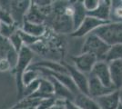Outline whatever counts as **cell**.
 Here are the masks:
<instances>
[{
	"mask_svg": "<svg viewBox=\"0 0 122 109\" xmlns=\"http://www.w3.org/2000/svg\"><path fill=\"white\" fill-rule=\"evenodd\" d=\"M34 58V51L30 47H24L18 54V60L17 64L14 68L15 77V84H16V91H17V97L22 99L23 92H24V85L22 83V77L24 73L30 66L31 62Z\"/></svg>",
	"mask_w": 122,
	"mask_h": 109,
	"instance_id": "6da1fadb",
	"label": "cell"
},
{
	"mask_svg": "<svg viewBox=\"0 0 122 109\" xmlns=\"http://www.w3.org/2000/svg\"><path fill=\"white\" fill-rule=\"evenodd\" d=\"M109 48L110 46L105 43L99 36L91 33L85 37L81 47V53L91 54L97 57L98 61H105Z\"/></svg>",
	"mask_w": 122,
	"mask_h": 109,
	"instance_id": "7a4b0ae2",
	"label": "cell"
},
{
	"mask_svg": "<svg viewBox=\"0 0 122 109\" xmlns=\"http://www.w3.org/2000/svg\"><path fill=\"white\" fill-rule=\"evenodd\" d=\"M108 46L122 44V22H107L93 32Z\"/></svg>",
	"mask_w": 122,
	"mask_h": 109,
	"instance_id": "3957f363",
	"label": "cell"
},
{
	"mask_svg": "<svg viewBox=\"0 0 122 109\" xmlns=\"http://www.w3.org/2000/svg\"><path fill=\"white\" fill-rule=\"evenodd\" d=\"M71 59L74 63V66L86 75H89L92 72L95 65L98 61L95 56L87 53H80L78 56L72 57Z\"/></svg>",
	"mask_w": 122,
	"mask_h": 109,
	"instance_id": "277c9868",
	"label": "cell"
},
{
	"mask_svg": "<svg viewBox=\"0 0 122 109\" xmlns=\"http://www.w3.org/2000/svg\"><path fill=\"white\" fill-rule=\"evenodd\" d=\"M32 5V1H10V14L15 25L21 26Z\"/></svg>",
	"mask_w": 122,
	"mask_h": 109,
	"instance_id": "5b68a950",
	"label": "cell"
},
{
	"mask_svg": "<svg viewBox=\"0 0 122 109\" xmlns=\"http://www.w3.org/2000/svg\"><path fill=\"white\" fill-rule=\"evenodd\" d=\"M62 64L66 68L68 75L71 76L72 80L74 81L75 85H76L79 93L88 95V76H87V75L80 72L72 65L64 62H62Z\"/></svg>",
	"mask_w": 122,
	"mask_h": 109,
	"instance_id": "8992f818",
	"label": "cell"
},
{
	"mask_svg": "<svg viewBox=\"0 0 122 109\" xmlns=\"http://www.w3.org/2000/svg\"><path fill=\"white\" fill-rule=\"evenodd\" d=\"M106 23H107V22L87 16L86 17V19L83 21V23L80 25V26L77 29H76L75 31L72 32L70 35L73 37H84V36L86 37V36H88L89 34H91L96 29H97L99 26L105 25Z\"/></svg>",
	"mask_w": 122,
	"mask_h": 109,
	"instance_id": "52a82bcc",
	"label": "cell"
},
{
	"mask_svg": "<svg viewBox=\"0 0 122 109\" xmlns=\"http://www.w3.org/2000/svg\"><path fill=\"white\" fill-rule=\"evenodd\" d=\"M90 74L95 76L105 86L109 87V88H115L113 84H112L109 67H108V63L107 62H106V61H97Z\"/></svg>",
	"mask_w": 122,
	"mask_h": 109,
	"instance_id": "ba28073f",
	"label": "cell"
},
{
	"mask_svg": "<svg viewBox=\"0 0 122 109\" xmlns=\"http://www.w3.org/2000/svg\"><path fill=\"white\" fill-rule=\"evenodd\" d=\"M87 76H88V95H90L92 98L96 99L97 97H100L105 95L116 91L115 88H109L105 86L92 74L87 75Z\"/></svg>",
	"mask_w": 122,
	"mask_h": 109,
	"instance_id": "9c48e42d",
	"label": "cell"
},
{
	"mask_svg": "<svg viewBox=\"0 0 122 109\" xmlns=\"http://www.w3.org/2000/svg\"><path fill=\"white\" fill-rule=\"evenodd\" d=\"M96 101L97 102L100 109H117L121 104L118 90L97 97L96 98Z\"/></svg>",
	"mask_w": 122,
	"mask_h": 109,
	"instance_id": "30bf717a",
	"label": "cell"
},
{
	"mask_svg": "<svg viewBox=\"0 0 122 109\" xmlns=\"http://www.w3.org/2000/svg\"><path fill=\"white\" fill-rule=\"evenodd\" d=\"M108 67L112 84L117 90H119L122 87V60L109 62Z\"/></svg>",
	"mask_w": 122,
	"mask_h": 109,
	"instance_id": "8fae6325",
	"label": "cell"
},
{
	"mask_svg": "<svg viewBox=\"0 0 122 109\" xmlns=\"http://www.w3.org/2000/svg\"><path fill=\"white\" fill-rule=\"evenodd\" d=\"M72 6H73V14H72L73 31H75L80 26L83 21L86 19V17L87 16V12L85 9L82 1H76L74 4H72Z\"/></svg>",
	"mask_w": 122,
	"mask_h": 109,
	"instance_id": "7c38bea8",
	"label": "cell"
},
{
	"mask_svg": "<svg viewBox=\"0 0 122 109\" xmlns=\"http://www.w3.org/2000/svg\"><path fill=\"white\" fill-rule=\"evenodd\" d=\"M111 5L112 1H100V5L95 11H92L87 13V16L95 17L99 20L109 22L110 13H111Z\"/></svg>",
	"mask_w": 122,
	"mask_h": 109,
	"instance_id": "4fadbf2b",
	"label": "cell"
},
{
	"mask_svg": "<svg viewBox=\"0 0 122 109\" xmlns=\"http://www.w3.org/2000/svg\"><path fill=\"white\" fill-rule=\"evenodd\" d=\"M72 102L81 109H100L96 99L85 94H76Z\"/></svg>",
	"mask_w": 122,
	"mask_h": 109,
	"instance_id": "5bb4252c",
	"label": "cell"
},
{
	"mask_svg": "<svg viewBox=\"0 0 122 109\" xmlns=\"http://www.w3.org/2000/svg\"><path fill=\"white\" fill-rule=\"evenodd\" d=\"M47 78L50 79L53 85H54V92H55V96L58 99H63L66 101H73L75 97V95L72 93L69 89L66 87L63 84L58 82L55 78L47 76Z\"/></svg>",
	"mask_w": 122,
	"mask_h": 109,
	"instance_id": "9a60e30c",
	"label": "cell"
},
{
	"mask_svg": "<svg viewBox=\"0 0 122 109\" xmlns=\"http://www.w3.org/2000/svg\"><path fill=\"white\" fill-rule=\"evenodd\" d=\"M20 29L37 38H41L46 33V27L44 24H34L25 20L24 21Z\"/></svg>",
	"mask_w": 122,
	"mask_h": 109,
	"instance_id": "2e32d148",
	"label": "cell"
},
{
	"mask_svg": "<svg viewBox=\"0 0 122 109\" xmlns=\"http://www.w3.org/2000/svg\"><path fill=\"white\" fill-rule=\"evenodd\" d=\"M30 66H33V67L44 68V69L53 71V72L68 74L66 68L62 64V62L58 63L56 62V61H52V60H41V61H37V62L34 63V64H31Z\"/></svg>",
	"mask_w": 122,
	"mask_h": 109,
	"instance_id": "e0dca14e",
	"label": "cell"
},
{
	"mask_svg": "<svg viewBox=\"0 0 122 109\" xmlns=\"http://www.w3.org/2000/svg\"><path fill=\"white\" fill-rule=\"evenodd\" d=\"M46 18V16L41 13L40 10L38 9V7L32 1V5H31L28 12H27L26 16H25V20L28 21L30 23H34V24H44Z\"/></svg>",
	"mask_w": 122,
	"mask_h": 109,
	"instance_id": "ac0fdd59",
	"label": "cell"
},
{
	"mask_svg": "<svg viewBox=\"0 0 122 109\" xmlns=\"http://www.w3.org/2000/svg\"><path fill=\"white\" fill-rule=\"evenodd\" d=\"M117 60H122V44H117L110 47L105 61L109 63Z\"/></svg>",
	"mask_w": 122,
	"mask_h": 109,
	"instance_id": "d6986e66",
	"label": "cell"
},
{
	"mask_svg": "<svg viewBox=\"0 0 122 109\" xmlns=\"http://www.w3.org/2000/svg\"><path fill=\"white\" fill-rule=\"evenodd\" d=\"M40 77H42V75L37 70L28 67V69L24 73L23 77H22V83H23L24 87L28 85H30L31 83H33L34 81L39 79Z\"/></svg>",
	"mask_w": 122,
	"mask_h": 109,
	"instance_id": "ffe728a7",
	"label": "cell"
},
{
	"mask_svg": "<svg viewBox=\"0 0 122 109\" xmlns=\"http://www.w3.org/2000/svg\"><path fill=\"white\" fill-rule=\"evenodd\" d=\"M13 50L14 48L12 47L9 39L0 35V58H6Z\"/></svg>",
	"mask_w": 122,
	"mask_h": 109,
	"instance_id": "44dd1931",
	"label": "cell"
},
{
	"mask_svg": "<svg viewBox=\"0 0 122 109\" xmlns=\"http://www.w3.org/2000/svg\"><path fill=\"white\" fill-rule=\"evenodd\" d=\"M109 21L110 22H122V2L118 1V4H116V1H112Z\"/></svg>",
	"mask_w": 122,
	"mask_h": 109,
	"instance_id": "7402d4cb",
	"label": "cell"
},
{
	"mask_svg": "<svg viewBox=\"0 0 122 109\" xmlns=\"http://www.w3.org/2000/svg\"><path fill=\"white\" fill-rule=\"evenodd\" d=\"M18 33L21 36V39L24 43V46L27 47H32L34 45H36L37 42L40 40V38H37L35 36H31L29 34L25 33L23 30H21L20 28H18Z\"/></svg>",
	"mask_w": 122,
	"mask_h": 109,
	"instance_id": "603a6c76",
	"label": "cell"
},
{
	"mask_svg": "<svg viewBox=\"0 0 122 109\" xmlns=\"http://www.w3.org/2000/svg\"><path fill=\"white\" fill-rule=\"evenodd\" d=\"M8 39H9V41H10L13 48L19 54V52L21 51V49L25 47V46H24V43L22 41L21 36H20V35H19V33H18V29H17Z\"/></svg>",
	"mask_w": 122,
	"mask_h": 109,
	"instance_id": "cb8c5ba5",
	"label": "cell"
},
{
	"mask_svg": "<svg viewBox=\"0 0 122 109\" xmlns=\"http://www.w3.org/2000/svg\"><path fill=\"white\" fill-rule=\"evenodd\" d=\"M83 5L87 13L95 11L100 5V0H85L82 1Z\"/></svg>",
	"mask_w": 122,
	"mask_h": 109,
	"instance_id": "d4e9b609",
	"label": "cell"
},
{
	"mask_svg": "<svg viewBox=\"0 0 122 109\" xmlns=\"http://www.w3.org/2000/svg\"><path fill=\"white\" fill-rule=\"evenodd\" d=\"M13 70L11 63L8 61L7 58H0V72H8Z\"/></svg>",
	"mask_w": 122,
	"mask_h": 109,
	"instance_id": "484cf974",
	"label": "cell"
},
{
	"mask_svg": "<svg viewBox=\"0 0 122 109\" xmlns=\"http://www.w3.org/2000/svg\"><path fill=\"white\" fill-rule=\"evenodd\" d=\"M33 3L37 6H48V5H53V1H42V0H36V1H33Z\"/></svg>",
	"mask_w": 122,
	"mask_h": 109,
	"instance_id": "4316f807",
	"label": "cell"
},
{
	"mask_svg": "<svg viewBox=\"0 0 122 109\" xmlns=\"http://www.w3.org/2000/svg\"><path fill=\"white\" fill-rule=\"evenodd\" d=\"M64 109H81L78 107L76 104H75L72 101H66L65 105H64Z\"/></svg>",
	"mask_w": 122,
	"mask_h": 109,
	"instance_id": "83f0119b",
	"label": "cell"
},
{
	"mask_svg": "<svg viewBox=\"0 0 122 109\" xmlns=\"http://www.w3.org/2000/svg\"><path fill=\"white\" fill-rule=\"evenodd\" d=\"M118 92H119V97H120V103L122 104V87L119 90H118Z\"/></svg>",
	"mask_w": 122,
	"mask_h": 109,
	"instance_id": "f1b7e54d",
	"label": "cell"
},
{
	"mask_svg": "<svg viewBox=\"0 0 122 109\" xmlns=\"http://www.w3.org/2000/svg\"><path fill=\"white\" fill-rule=\"evenodd\" d=\"M50 109H64V106H59V105H55V106H53L52 108Z\"/></svg>",
	"mask_w": 122,
	"mask_h": 109,
	"instance_id": "f546056e",
	"label": "cell"
},
{
	"mask_svg": "<svg viewBox=\"0 0 122 109\" xmlns=\"http://www.w3.org/2000/svg\"><path fill=\"white\" fill-rule=\"evenodd\" d=\"M1 28H2V22L0 21V31H1Z\"/></svg>",
	"mask_w": 122,
	"mask_h": 109,
	"instance_id": "4dcf8cb0",
	"label": "cell"
},
{
	"mask_svg": "<svg viewBox=\"0 0 122 109\" xmlns=\"http://www.w3.org/2000/svg\"><path fill=\"white\" fill-rule=\"evenodd\" d=\"M117 109H122V104H120V105H119V106H118Z\"/></svg>",
	"mask_w": 122,
	"mask_h": 109,
	"instance_id": "1f68e13d",
	"label": "cell"
}]
</instances>
